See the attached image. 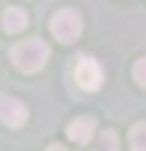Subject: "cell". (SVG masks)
<instances>
[{
	"instance_id": "6da1fadb",
	"label": "cell",
	"mask_w": 146,
	"mask_h": 151,
	"mask_svg": "<svg viewBox=\"0 0 146 151\" xmlns=\"http://www.w3.org/2000/svg\"><path fill=\"white\" fill-rule=\"evenodd\" d=\"M10 58H13V65L18 70H23V73H35V70H40L48 63L50 48L40 38H30V40H23V43L13 45Z\"/></svg>"
},
{
	"instance_id": "7a4b0ae2",
	"label": "cell",
	"mask_w": 146,
	"mask_h": 151,
	"mask_svg": "<svg viewBox=\"0 0 146 151\" xmlns=\"http://www.w3.org/2000/svg\"><path fill=\"white\" fill-rule=\"evenodd\" d=\"M50 30H53V35L58 38L60 43H76L78 35H81V30H83L81 15H78L73 8H63V10H58L53 15Z\"/></svg>"
},
{
	"instance_id": "3957f363",
	"label": "cell",
	"mask_w": 146,
	"mask_h": 151,
	"mask_svg": "<svg viewBox=\"0 0 146 151\" xmlns=\"http://www.w3.org/2000/svg\"><path fill=\"white\" fill-rule=\"evenodd\" d=\"M76 83L83 88V91H91V93L103 86V70H101V65H98L96 58H91V55H78Z\"/></svg>"
},
{
	"instance_id": "277c9868",
	"label": "cell",
	"mask_w": 146,
	"mask_h": 151,
	"mask_svg": "<svg viewBox=\"0 0 146 151\" xmlns=\"http://www.w3.org/2000/svg\"><path fill=\"white\" fill-rule=\"evenodd\" d=\"M0 121L10 129H20L28 121V108L23 106V101L0 93Z\"/></svg>"
},
{
	"instance_id": "5b68a950",
	"label": "cell",
	"mask_w": 146,
	"mask_h": 151,
	"mask_svg": "<svg viewBox=\"0 0 146 151\" xmlns=\"http://www.w3.org/2000/svg\"><path fill=\"white\" fill-rule=\"evenodd\" d=\"M93 131H96V121L93 119H76L68 124V139L76 141V144H88L93 136Z\"/></svg>"
},
{
	"instance_id": "8992f818",
	"label": "cell",
	"mask_w": 146,
	"mask_h": 151,
	"mask_svg": "<svg viewBox=\"0 0 146 151\" xmlns=\"http://www.w3.org/2000/svg\"><path fill=\"white\" fill-rule=\"evenodd\" d=\"M3 25H5L8 33H20L28 28V15L25 10H20V8H8L5 15H3Z\"/></svg>"
},
{
	"instance_id": "52a82bcc",
	"label": "cell",
	"mask_w": 146,
	"mask_h": 151,
	"mask_svg": "<svg viewBox=\"0 0 146 151\" xmlns=\"http://www.w3.org/2000/svg\"><path fill=\"white\" fill-rule=\"evenodd\" d=\"M129 141H131V149L136 151H146V121L136 124L129 134Z\"/></svg>"
},
{
	"instance_id": "ba28073f",
	"label": "cell",
	"mask_w": 146,
	"mask_h": 151,
	"mask_svg": "<svg viewBox=\"0 0 146 151\" xmlns=\"http://www.w3.org/2000/svg\"><path fill=\"white\" fill-rule=\"evenodd\" d=\"M134 78H136V83H139L141 88H146V58L136 60V65H134Z\"/></svg>"
},
{
	"instance_id": "9c48e42d",
	"label": "cell",
	"mask_w": 146,
	"mask_h": 151,
	"mask_svg": "<svg viewBox=\"0 0 146 151\" xmlns=\"http://www.w3.org/2000/svg\"><path fill=\"white\" fill-rule=\"evenodd\" d=\"M101 141L106 149H119V144H116V131H106V134H101Z\"/></svg>"
}]
</instances>
